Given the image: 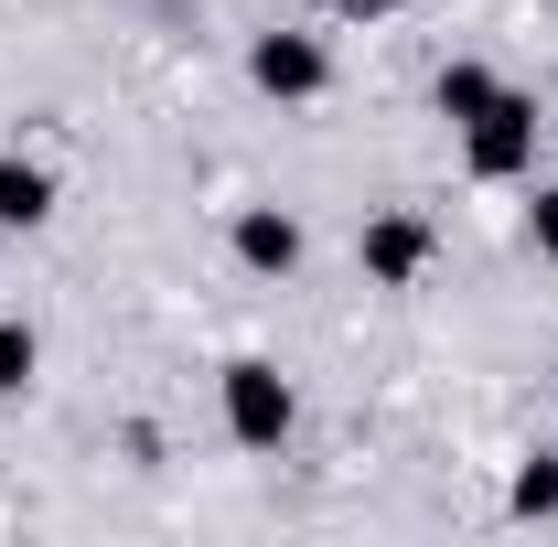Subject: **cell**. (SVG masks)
<instances>
[{
  "label": "cell",
  "mask_w": 558,
  "mask_h": 547,
  "mask_svg": "<svg viewBox=\"0 0 558 547\" xmlns=\"http://www.w3.org/2000/svg\"><path fill=\"white\" fill-rule=\"evenodd\" d=\"M333 11H344V22H376V11H398V0H333Z\"/></svg>",
  "instance_id": "8fae6325"
},
{
  "label": "cell",
  "mask_w": 558,
  "mask_h": 547,
  "mask_svg": "<svg viewBox=\"0 0 558 547\" xmlns=\"http://www.w3.org/2000/svg\"><path fill=\"white\" fill-rule=\"evenodd\" d=\"M44 215H54V172H44V161H22V150H0V226H11V236H33Z\"/></svg>",
  "instance_id": "8992f818"
},
{
  "label": "cell",
  "mask_w": 558,
  "mask_h": 547,
  "mask_svg": "<svg viewBox=\"0 0 558 547\" xmlns=\"http://www.w3.org/2000/svg\"><path fill=\"white\" fill-rule=\"evenodd\" d=\"M462 161H473V183H526L537 172V97H494L484 119H462Z\"/></svg>",
  "instance_id": "6da1fadb"
},
{
  "label": "cell",
  "mask_w": 558,
  "mask_h": 547,
  "mask_svg": "<svg viewBox=\"0 0 558 547\" xmlns=\"http://www.w3.org/2000/svg\"><path fill=\"white\" fill-rule=\"evenodd\" d=\"M33 365H44L33 323H0V398H22V387H33Z\"/></svg>",
  "instance_id": "ba28073f"
},
{
  "label": "cell",
  "mask_w": 558,
  "mask_h": 547,
  "mask_svg": "<svg viewBox=\"0 0 558 547\" xmlns=\"http://www.w3.org/2000/svg\"><path fill=\"white\" fill-rule=\"evenodd\" d=\"M429 215H365V236H354V258H365V279L376 290H409L418 269H429Z\"/></svg>",
  "instance_id": "277c9868"
},
{
  "label": "cell",
  "mask_w": 558,
  "mask_h": 547,
  "mask_svg": "<svg viewBox=\"0 0 558 547\" xmlns=\"http://www.w3.org/2000/svg\"><path fill=\"white\" fill-rule=\"evenodd\" d=\"M429 97H440V119L462 130V119H484L494 97H505V75H494V65H473V54H462V65H440V86H429Z\"/></svg>",
  "instance_id": "52a82bcc"
},
{
  "label": "cell",
  "mask_w": 558,
  "mask_h": 547,
  "mask_svg": "<svg viewBox=\"0 0 558 547\" xmlns=\"http://www.w3.org/2000/svg\"><path fill=\"white\" fill-rule=\"evenodd\" d=\"M526 247H537V258H548V269H558V183H548V194H537V205H526Z\"/></svg>",
  "instance_id": "30bf717a"
},
{
  "label": "cell",
  "mask_w": 558,
  "mask_h": 547,
  "mask_svg": "<svg viewBox=\"0 0 558 547\" xmlns=\"http://www.w3.org/2000/svg\"><path fill=\"white\" fill-rule=\"evenodd\" d=\"M247 75H258V97L301 108V97H323V86H333V54H323L312 33H258V44H247Z\"/></svg>",
  "instance_id": "3957f363"
},
{
  "label": "cell",
  "mask_w": 558,
  "mask_h": 547,
  "mask_svg": "<svg viewBox=\"0 0 558 547\" xmlns=\"http://www.w3.org/2000/svg\"><path fill=\"white\" fill-rule=\"evenodd\" d=\"M515 515H558V462H526L515 473Z\"/></svg>",
  "instance_id": "9c48e42d"
},
{
  "label": "cell",
  "mask_w": 558,
  "mask_h": 547,
  "mask_svg": "<svg viewBox=\"0 0 558 547\" xmlns=\"http://www.w3.org/2000/svg\"><path fill=\"white\" fill-rule=\"evenodd\" d=\"M236 258H247L258 279H290V269H301V226H290L279 205H247V215H236Z\"/></svg>",
  "instance_id": "5b68a950"
},
{
  "label": "cell",
  "mask_w": 558,
  "mask_h": 547,
  "mask_svg": "<svg viewBox=\"0 0 558 547\" xmlns=\"http://www.w3.org/2000/svg\"><path fill=\"white\" fill-rule=\"evenodd\" d=\"M290 418H301L290 376L258 365V354H236V365H226V429H236L247 451H279V440H290Z\"/></svg>",
  "instance_id": "7a4b0ae2"
}]
</instances>
